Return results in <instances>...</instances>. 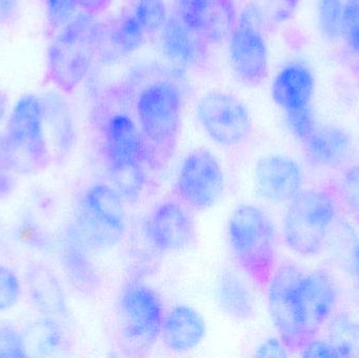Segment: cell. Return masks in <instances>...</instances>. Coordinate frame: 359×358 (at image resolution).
<instances>
[{
	"label": "cell",
	"mask_w": 359,
	"mask_h": 358,
	"mask_svg": "<svg viewBox=\"0 0 359 358\" xmlns=\"http://www.w3.org/2000/svg\"><path fill=\"white\" fill-rule=\"evenodd\" d=\"M325 340L337 357L359 358V322L347 313H339L330 319Z\"/></svg>",
	"instance_id": "obj_26"
},
{
	"label": "cell",
	"mask_w": 359,
	"mask_h": 358,
	"mask_svg": "<svg viewBox=\"0 0 359 358\" xmlns=\"http://www.w3.org/2000/svg\"><path fill=\"white\" fill-rule=\"evenodd\" d=\"M19 0H0V25L10 22L18 10Z\"/></svg>",
	"instance_id": "obj_41"
},
{
	"label": "cell",
	"mask_w": 359,
	"mask_h": 358,
	"mask_svg": "<svg viewBox=\"0 0 359 358\" xmlns=\"http://www.w3.org/2000/svg\"><path fill=\"white\" fill-rule=\"evenodd\" d=\"M348 273H349L350 280H351L356 300L359 303V243H356L350 252Z\"/></svg>",
	"instance_id": "obj_39"
},
{
	"label": "cell",
	"mask_w": 359,
	"mask_h": 358,
	"mask_svg": "<svg viewBox=\"0 0 359 358\" xmlns=\"http://www.w3.org/2000/svg\"><path fill=\"white\" fill-rule=\"evenodd\" d=\"M225 189L223 168L206 149L188 153L177 177V199L194 212H204L217 205Z\"/></svg>",
	"instance_id": "obj_10"
},
{
	"label": "cell",
	"mask_w": 359,
	"mask_h": 358,
	"mask_svg": "<svg viewBox=\"0 0 359 358\" xmlns=\"http://www.w3.org/2000/svg\"><path fill=\"white\" fill-rule=\"evenodd\" d=\"M130 14L147 35L160 33L170 17L165 0H134Z\"/></svg>",
	"instance_id": "obj_28"
},
{
	"label": "cell",
	"mask_w": 359,
	"mask_h": 358,
	"mask_svg": "<svg viewBox=\"0 0 359 358\" xmlns=\"http://www.w3.org/2000/svg\"><path fill=\"white\" fill-rule=\"evenodd\" d=\"M263 23L250 6L241 13L229 38V61L236 77L249 85L262 83L268 76V50Z\"/></svg>",
	"instance_id": "obj_12"
},
{
	"label": "cell",
	"mask_w": 359,
	"mask_h": 358,
	"mask_svg": "<svg viewBox=\"0 0 359 358\" xmlns=\"http://www.w3.org/2000/svg\"><path fill=\"white\" fill-rule=\"evenodd\" d=\"M285 117L291 134L302 143L316 130V119L311 106L286 113Z\"/></svg>",
	"instance_id": "obj_33"
},
{
	"label": "cell",
	"mask_w": 359,
	"mask_h": 358,
	"mask_svg": "<svg viewBox=\"0 0 359 358\" xmlns=\"http://www.w3.org/2000/svg\"><path fill=\"white\" fill-rule=\"evenodd\" d=\"M304 273L297 265H280L267 286L270 317L288 351H301L307 344L299 296Z\"/></svg>",
	"instance_id": "obj_9"
},
{
	"label": "cell",
	"mask_w": 359,
	"mask_h": 358,
	"mask_svg": "<svg viewBox=\"0 0 359 358\" xmlns=\"http://www.w3.org/2000/svg\"><path fill=\"white\" fill-rule=\"evenodd\" d=\"M164 56L181 69L204 67L209 58L210 44L172 13L160 32Z\"/></svg>",
	"instance_id": "obj_17"
},
{
	"label": "cell",
	"mask_w": 359,
	"mask_h": 358,
	"mask_svg": "<svg viewBox=\"0 0 359 358\" xmlns=\"http://www.w3.org/2000/svg\"><path fill=\"white\" fill-rule=\"evenodd\" d=\"M337 216V201L328 189H302L288 203L283 235L295 254L312 256L320 252Z\"/></svg>",
	"instance_id": "obj_5"
},
{
	"label": "cell",
	"mask_w": 359,
	"mask_h": 358,
	"mask_svg": "<svg viewBox=\"0 0 359 358\" xmlns=\"http://www.w3.org/2000/svg\"><path fill=\"white\" fill-rule=\"evenodd\" d=\"M4 137L14 156L17 172L42 170L50 163L39 97L27 95L19 99L8 118Z\"/></svg>",
	"instance_id": "obj_8"
},
{
	"label": "cell",
	"mask_w": 359,
	"mask_h": 358,
	"mask_svg": "<svg viewBox=\"0 0 359 358\" xmlns=\"http://www.w3.org/2000/svg\"><path fill=\"white\" fill-rule=\"evenodd\" d=\"M206 336L202 315L188 305H177L164 315L161 340L168 350L185 353L194 350Z\"/></svg>",
	"instance_id": "obj_20"
},
{
	"label": "cell",
	"mask_w": 359,
	"mask_h": 358,
	"mask_svg": "<svg viewBox=\"0 0 359 358\" xmlns=\"http://www.w3.org/2000/svg\"><path fill=\"white\" fill-rule=\"evenodd\" d=\"M190 212L177 198L158 204L145 223V235L151 247L162 254H175L190 247L196 239Z\"/></svg>",
	"instance_id": "obj_13"
},
{
	"label": "cell",
	"mask_w": 359,
	"mask_h": 358,
	"mask_svg": "<svg viewBox=\"0 0 359 358\" xmlns=\"http://www.w3.org/2000/svg\"><path fill=\"white\" fill-rule=\"evenodd\" d=\"M79 8L78 0H46V18L53 29H62Z\"/></svg>",
	"instance_id": "obj_32"
},
{
	"label": "cell",
	"mask_w": 359,
	"mask_h": 358,
	"mask_svg": "<svg viewBox=\"0 0 359 358\" xmlns=\"http://www.w3.org/2000/svg\"><path fill=\"white\" fill-rule=\"evenodd\" d=\"M196 113L205 134L221 146H238L250 136V113L233 95L208 92L198 101Z\"/></svg>",
	"instance_id": "obj_11"
},
{
	"label": "cell",
	"mask_w": 359,
	"mask_h": 358,
	"mask_svg": "<svg viewBox=\"0 0 359 358\" xmlns=\"http://www.w3.org/2000/svg\"><path fill=\"white\" fill-rule=\"evenodd\" d=\"M107 35H109L111 46L123 55L138 50L147 37V34L132 14L126 15L116 21Z\"/></svg>",
	"instance_id": "obj_27"
},
{
	"label": "cell",
	"mask_w": 359,
	"mask_h": 358,
	"mask_svg": "<svg viewBox=\"0 0 359 358\" xmlns=\"http://www.w3.org/2000/svg\"><path fill=\"white\" fill-rule=\"evenodd\" d=\"M118 319L124 342L135 350H149L161 336L164 307L158 292L140 280H130L120 290Z\"/></svg>",
	"instance_id": "obj_7"
},
{
	"label": "cell",
	"mask_w": 359,
	"mask_h": 358,
	"mask_svg": "<svg viewBox=\"0 0 359 358\" xmlns=\"http://www.w3.org/2000/svg\"><path fill=\"white\" fill-rule=\"evenodd\" d=\"M22 338L27 357H55L67 347L65 332L53 317H46L27 326Z\"/></svg>",
	"instance_id": "obj_25"
},
{
	"label": "cell",
	"mask_w": 359,
	"mask_h": 358,
	"mask_svg": "<svg viewBox=\"0 0 359 358\" xmlns=\"http://www.w3.org/2000/svg\"><path fill=\"white\" fill-rule=\"evenodd\" d=\"M337 195L345 207L359 218V165L345 168L337 185Z\"/></svg>",
	"instance_id": "obj_31"
},
{
	"label": "cell",
	"mask_w": 359,
	"mask_h": 358,
	"mask_svg": "<svg viewBox=\"0 0 359 358\" xmlns=\"http://www.w3.org/2000/svg\"><path fill=\"white\" fill-rule=\"evenodd\" d=\"M104 33L95 15H76L48 48L46 71L50 83L65 94L73 92L90 73Z\"/></svg>",
	"instance_id": "obj_2"
},
{
	"label": "cell",
	"mask_w": 359,
	"mask_h": 358,
	"mask_svg": "<svg viewBox=\"0 0 359 358\" xmlns=\"http://www.w3.org/2000/svg\"><path fill=\"white\" fill-rule=\"evenodd\" d=\"M299 296L308 344L318 338L322 328L332 317L339 300V288L328 271L316 269L304 273L299 286Z\"/></svg>",
	"instance_id": "obj_15"
},
{
	"label": "cell",
	"mask_w": 359,
	"mask_h": 358,
	"mask_svg": "<svg viewBox=\"0 0 359 358\" xmlns=\"http://www.w3.org/2000/svg\"><path fill=\"white\" fill-rule=\"evenodd\" d=\"M303 144L308 162L316 167L343 168L353 155L351 138L337 126H316Z\"/></svg>",
	"instance_id": "obj_18"
},
{
	"label": "cell",
	"mask_w": 359,
	"mask_h": 358,
	"mask_svg": "<svg viewBox=\"0 0 359 358\" xmlns=\"http://www.w3.org/2000/svg\"><path fill=\"white\" fill-rule=\"evenodd\" d=\"M172 13L210 46L229 38L238 22L234 0H175Z\"/></svg>",
	"instance_id": "obj_14"
},
{
	"label": "cell",
	"mask_w": 359,
	"mask_h": 358,
	"mask_svg": "<svg viewBox=\"0 0 359 358\" xmlns=\"http://www.w3.org/2000/svg\"><path fill=\"white\" fill-rule=\"evenodd\" d=\"M286 348L282 340H276V338H269L265 343L259 346L257 349L255 357H286Z\"/></svg>",
	"instance_id": "obj_38"
},
{
	"label": "cell",
	"mask_w": 359,
	"mask_h": 358,
	"mask_svg": "<svg viewBox=\"0 0 359 358\" xmlns=\"http://www.w3.org/2000/svg\"><path fill=\"white\" fill-rule=\"evenodd\" d=\"M88 250L69 227L61 246V263L72 285L83 294H93L101 285L100 277L90 260Z\"/></svg>",
	"instance_id": "obj_21"
},
{
	"label": "cell",
	"mask_w": 359,
	"mask_h": 358,
	"mask_svg": "<svg viewBox=\"0 0 359 358\" xmlns=\"http://www.w3.org/2000/svg\"><path fill=\"white\" fill-rule=\"evenodd\" d=\"M299 352L304 357H337L329 343L326 340H318V338L310 340Z\"/></svg>",
	"instance_id": "obj_37"
},
{
	"label": "cell",
	"mask_w": 359,
	"mask_h": 358,
	"mask_svg": "<svg viewBox=\"0 0 359 358\" xmlns=\"http://www.w3.org/2000/svg\"><path fill=\"white\" fill-rule=\"evenodd\" d=\"M182 105L181 90L170 80L151 82L139 92L137 122L151 165H164L172 157L181 130Z\"/></svg>",
	"instance_id": "obj_4"
},
{
	"label": "cell",
	"mask_w": 359,
	"mask_h": 358,
	"mask_svg": "<svg viewBox=\"0 0 359 358\" xmlns=\"http://www.w3.org/2000/svg\"><path fill=\"white\" fill-rule=\"evenodd\" d=\"M303 180L301 166L287 156H265L255 165L257 191L271 203H289L302 191Z\"/></svg>",
	"instance_id": "obj_16"
},
{
	"label": "cell",
	"mask_w": 359,
	"mask_h": 358,
	"mask_svg": "<svg viewBox=\"0 0 359 358\" xmlns=\"http://www.w3.org/2000/svg\"><path fill=\"white\" fill-rule=\"evenodd\" d=\"M351 50L359 55V0L344 2L343 29Z\"/></svg>",
	"instance_id": "obj_34"
},
{
	"label": "cell",
	"mask_w": 359,
	"mask_h": 358,
	"mask_svg": "<svg viewBox=\"0 0 359 358\" xmlns=\"http://www.w3.org/2000/svg\"><path fill=\"white\" fill-rule=\"evenodd\" d=\"M0 357H27L22 334L12 326H0Z\"/></svg>",
	"instance_id": "obj_36"
},
{
	"label": "cell",
	"mask_w": 359,
	"mask_h": 358,
	"mask_svg": "<svg viewBox=\"0 0 359 358\" xmlns=\"http://www.w3.org/2000/svg\"><path fill=\"white\" fill-rule=\"evenodd\" d=\"M113 0H78L79 8L88 14L96 15L104 12Z\"/></svg>",
	"instance_id": "obj_40"
},
{
	"label": "cell",
	"mask_w": 359,
	"mask_h": 358,
	"mask_svg": "<svg viewBox=\"0 0 359 358\" xmlns=\"http://www.w3.org/2000/svg\"><path fill=\"white\" fill-rule=\"evenodd\" d=\"M6 109H8V101H6V95L0 88V125L6 118Z\"/></svg>",
	"instance_id": "obj_42"
},
{
	"label": "cell",
	"mask_w": 359,
	"mask_h": 358,
	"mask_svg": "<svg viewBox=\"0 0 359 358\" xmlns=\"http://www.w3.org/2000/svg\"><path fill=\"white\" fill-rule=\"evenodd\" d=\"M124 203L111 185L96 183L84 193L69 227L88 249H111L126 233Z\"/></svg>",
	"instance_id": "obj_6"
},
{
	"label": "cell",
	"mask_w": 359,
	"mask_h": 358,
	"mask_svg": "<svg viewBox=\"0 0 359 358\" xmlns=\"http://www.w3.org/2000/svg\"><path fill=\"white\" fill-rule=\"evenodd\" d=\"M20 283L13 271L0 266V311L13 308L20 296Z\"/></svg>",
	"instance_id": "obj_35"
},
{
	"label": "cell",
	"mask_w": 359,
	"mask_h": 358,
	"mask_svg": "<svg viewBox=\"0 0 359 358\" xmlns=\"http://www.w3.org/2000/svg\"><path fill=\"white\" fill-rule=\"evenodd\" d=\"M0 174H11L10 170L6 167V160H4V149H2L1 140H0Z\"/></svg>",
	"instance_id": "obj_43"
},
{
	"label": "cell",
	"mask_w": 359,
	"mask_h": 358,
	"mask_svg": "<svg viewBox=\"0 0 359 358\" xmlns=\"http://www.w3.org/2000/svg\"><path fill=\"white\" fill-rule=\"evenodd\" d=\"M343 0H320L318 4V27L325 37L335 39L343 29Z\"/></svg>",
	"instance_id": "obj_29"
},
{
	"label": "cell",
	"mask_w": 359,
	"mask_h": 358,
	"mask_svg": "<svg viewBox=\"0 0 359 358\" xmlns=\"http://www.w3.org/2000/svg\"><path fill=\"white\" fill-rule=\"evenodd\" d=\"M44 125H48L59 157L65 158L76 140L75 126L69 105L59 95H48L41 99Z\"/></svg>",
	"instance_id": "obj_23"
},
{
	"label": "cell",
	"mask_w": 359,
	"mask_h": 358,
	"mask_svg": "<svg viewBox=\"0 0 359 358\" xmlns=\"http://www.w3.org/2000/svg\"><path fill=\"white\" fill-rule=\"evenodd\" d=\"M102 147L111 186L128 203L138 201L147 184V151L138 122L130 113L117 109L105 116Z\"/></svg>",
	"instance_id": "obj_1"
},
{
	"label": "cell",
	"mask_w": 359,
	"mask_h": 358,
	"mask_svg": "<svg viewBox=\"0 0 359 358\" xmlns=\"http://www.w3.org/2000/svg\"><path fill=\"white\" fill-rule=\"evenodd\" d=\"M299 0H255L249 4L259 15L263 25H278L290 18Z\"/></svg>",
	"instance_id": "obj_30"
},
{
	"label": "cell",
	"mask_w": 359,
	"mask_h": 358,
	"mask_svg": "<svg viewBox=\"0 0 359 358\" xmlns=\"http://www.w3.org/2000/svg\"><path fill=\"white\" fill-rule=\"evenodd\" d=\"M228 241L243 273L266 289L278 261L276 231L267 214L251 204L238 206L228 221Z\"/></svg>",
	"instance_id": "obj_3"
},
{
	"label": "cell",
	"mask_w": 359,
	"mask_h": 358,
	"mask_svg": "<svg viewBox=\"0 0 359 358\" xmlns=\"http://www.w3.org/2000/svg\"><path fill=\"white\" fill-rule=\"evenodd\" d=\"M316 80L309 67L294 62L283 67L272 82L274 102L286 113L311 106Z\"/></svg>",
	"instance_id": "obj_19"
},
{
	"label": "cell",
	"mask_w": 359,
	"mask_h": 358,
	"mask_svg": "<svg viewBox=\"0 0 359 358\" xmlns=\"http://www.w3.org/2000/svg\"><path fill=\"white\" fill-rule=\"evenodd\" d=\"M27 286L32 303L48 317H60L67 313L65 292L56 275L43 265H32L27 270Z\"/></svg>",
	"instance_id": "obj_22"
},
{
	"label": "cell",
	"mask_w": 359,
	"mask_h": 358,
	"mask_svg": "<svg viewBox=\"0 0 359 358\" xmlns=\"http://www.w3.org/2000/svg\"><path fill=\"white\" fill-rule=\"evenodd\" d=\"M219 307L236 321H248L255 315V302L242 277L232 270L219 275L217 286Z\"/></svg>",
	"instance_id": "obj_24"
}]
</instances>
